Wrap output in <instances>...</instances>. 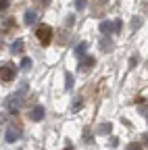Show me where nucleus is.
<instances>
[{
	"label": "nucleus",
	"mask_w": 148,
	"mask_h": 150,
	"mask_svg": "<svg viewBox=\"0 0 148 150\" xmlns=\"http://www.w3.org/2000/svg\"><path fill=\"white\" fill-rule=\"evenodd\" d=\"M92 65H94V59H92V56H81L79 63H77V69H88Z\"/></svg>",
	"instance_id": "7"
},
{
	"label": "nucleus",
	"mask_w": 148,
	"mask_h": 150,
	"mask_svg": "<svg viewBox=\"0 0 148 150\" xmlns=\"http://www.w3.org/2000/svg\"><path fill=\"white\" fill-rule=\"evenodd\" d=\"M31 65H33V63H31V59H29V56H27V59H23V61H21V69H23V71L31 69Z\"/></svg>",
	"instance_id": "15"
},
{
	"label": "nucleus",
	"mask_w": 148,
	"mask_h": 150,
	"mask_svg": "<svg viewBox=\"0 0 148 150\" xmlns=\"http://www.w3.org/2000/svg\"><path fill=\"white\" fill-rule=\"evenodd\" d=\"M65 150H73V148H71V146H67V148H65Z\"/></svg>",
	"instance_id": "25"
},
{
	"label": "nucleus",
	"mask_w": 148,
	"mask_h": 150,
	"mask_svg": "<svg viewBox=\"0 0 148 150\" xmlns=\"http://www.w3.org/2000/svg\"><path fill=\"white\" fill-rule=\"evenodd\" d=\"M140 23H142V19H140V17H134V19H132V29H138Z\"/></svg>",
	"instance_id": "17"
},
{
	"label": "nucleus",
	"mask_w": 148,
	"mask_h": 150,
	"mask_svg": "<svg viewBox=\"0 0 148 150\" xmlns=\"http://www.w3.org/2000/svg\"><path fill=\"white\" fill-rule=\"evenodd\" d=\"M44 115H46L44 106H33V108L29 110V119H31V121H42Z\"/></svg>",
	"instance_id": "4"
},
{
	"label": "nucleus",
	"mask_w": 148,
	"mask_h": 150,
	"mask_svg": "<svg viewBox=\"0 0 148 150\" xmlns=\"http://www.w3.org/2000/svg\"><path fill=\"white\" fill-rule=\"evenodd\" d=\"M84 138H86V144H90V138H92V136H90V129H88V127H86V131H84Z\"/></svg>",
	"instance_id": "22"
},
{
	"label": "nucleus",
	"mask_w": 148,
	"mask_h": 150,
	"mask_svg": "<svg viewBox=\"0 0 148 150\" xmlns=\"http://www.w3.org/2000/svg\"><path fill=\"white\" fill-rule=\"evenodd\" d=\"M75 8L77 11H84L86 8V0H75Z\"/></svg>",
	"instance_id": "18"
},
{
	"label": "nucleus",
	"mask_w": 148,
	"mask_h": 150,
	"mask_svg": "<svg viewBox=\"0 0 148 150\" xmlns=\"http://www.w3.org/2000/svg\"><path fill=\"white\" fill-rule=\"evenodd\" d=\"M23 40H21V38H19V40H15L13 44H11V54H19L21 50H23Z\"/></svg>",
	"instance_id": "9"
},
{
	"label": "nucleus",
	"mask_w": 148,
	"mask_h": 150,
	"mask_svg": "<svg viewBox=\"0 0 148 150\" xmlns=\"http://www.w3.org/2000/svg\"><path fill=\"white\" fill-rule=\"evenodd\" d=\"M17 77V67L15 65H2L0 67V81H13Z\"/></svg>",
	"instance_id": "2"
},
{
	"label": "nucleus",
	"mask_w": 148,
	"mask_h": 150,
	"mask_svg": "<svg viewBox=\"0 0 148 150\" xmlns=\"http://www.w3.org/2000/svg\"><path fill=\"white\" fill-rule=\"evenodd\" d=\"M98 46H100V50H102V52H108L110 48H113V42H110V38H108V35H102V40H100V44H98Z\"/></svg>",
	"instance_id": "8"
},
{
	"label": "nucleus",
	"mask_w": 148,
	"mask_h": 150,
	"mask_svg": "<svg viewBox=\"0 0 148 150\" xmlns=\"http://www.w3.org/2000/svg\"><path fill=\"white\" fill-rule=\"evenodd\" d=\"M138 110H140V115H142V117H146V104H140Z\"/></svg>",
	"instance_id": "21"
},
{
	"label": "nucleus",
	"mask_w": 148,
	"mask_h": 150,
	"mask_svg": "<svg viewBox=\"0 0 148 150\" xmlns=\"http://www.w3.org/2000/svg\"><path fill=\"white\" fill-rule=\"evenodd\" d=\"M123 29V21H121V19H115V21H113V33H119Z\"/></svg>",
	"instance_id": "13"
},
{
	"label": "nucleus",
	"mask_w": 148,
	"mask_h": 150,
	"mask_svg": "<svg viewBox=\"0 0 148 150\" xmlns=\"http://www.w3.org/2000/svg\"><path fill=\"white\" fill-rule=\"evenodd\" d=\"M86 50H88V42H79V44L75 46V56H77V59L86 56Z\"/></svg>",
	"instance_id": "11"
},
{
	"label": "nucleus",
	"mask_w": 148,
	"mask_h": 150,
	"mask_svg": "<svg viewBox=\"0 0 148 150\" xmlns=\"http://www.w3.org/2000/svg\"><path fill=\"white\" fill-rule=\"evenodd\" d=\"M40 2H42V4H50V0H40Z\"/></svg>",
	"instance_id": "24"
},
{
	"label": "nucleus",
	"mask_w": 148,
	"mask_h": 150,
	"mask_svg": "<svg viewBox=\"0 0 148 150\" xmlns=\"http://www.w3.org/2000/svg\"><path fill=\"white\" fill-rule=\"evenodd\" d=\"M21 138V129L17 127V125H11L8 129H6V134H4V140L8 142V144H13V142H17Z\"/></svg>",
	"instance_id": "3"
},
{
	"label": "nucleus",
	"mask_w": 148,
	"mask_h": 150,
	"mask_svg": "<svg viewBox=\"0 0 148 150\" xmlns=\"http://www.w3.org/2000/svg\"><path fill=\"white\" fill-rule=\"evenodd\" d=\"M102 2H104V0H102Z\"/></svg>",
	"instance_id": "26"
},
{
	"label": "nucleus",
	"mask_w": 148,
	"mask_h": 150,
	"mask_svg": "<svg viewBox=\"0 0 148 150\" xmlns=\"http://www.w3.org/2000/svg\"><path fill=\"white\" fill-rule=\"evenodd\" d=\"M73 21H75V17L69 15V17H67V23H69V25H73Z\"/></svg>",
	"instance_id": "23"
},
{
	"label": "nucleus",
	"mask_w": 148,
	"mask_h": 150,
	"mask_svg": "<svg viewBox=\"0 0 148 150\" xmlns=\"http://www.w3.org/2000/svg\"><path fill=\"white\" fill-rule=\"evenodd\" d=\"M117 144H119V140H117V138H108V146H110V148H115Z\"/></svg>",
	"instance_id": "20"
},
{
	"label": "nucleus",
	"mask_w": 148,
	"mask_h": 150,
	"mask_svg": "<svg viewBox=\"0 0 148 150\" xmlns=\"http://www.w3.org/2000/svg\"><path fill=\"white\" fill-rule=\"evenodd\" d=\"M100 33H102V35L113 33V21H102V23H100Z\"/></svg>",
	"instance_id": "10"
},
{
	"label": "nucleus",
	"mask_w": 148,
	"mask_h": 150,
	"mask_svg": "<svg viewBox=\"0 0 148 150\" xmlns=\"http://www.w3.org/2000/svg\"><path fill=\"white\" fill-rule=\"evenodd\" d=\"M81 104H84V100H81V98H79V100H73V104H71V110H73V112L81 110Z\"/></svg>",
	"instance_id": "14"
},
{
	"label": "nucleus",
	"mask_w": 148,
	"mask_h": 150,
	"mask_svg": "<svg viewBox=\"0 0 148 150\" xmlns=\"http://www.w3.org/2000/svg\"><path fill=\"white\" fill-rule=\"evenodd\" d=\"M23 21H25V25H35V23H38V15H35V11H25Z\"/></svg>",
	"instance_id": "6"
},
{
	"label": "nucleus",
	"mask_w": 148,
	"mask_h": 150,
	"mask_svg": "<svg viewBox=\"0 0 148 150\" xmlns=\"http://www.w3.org/2000/svg\"><path fill=\"white\" fill-rule=\"evenodd\" d=\"M65 75H67V79H65V88H67V90H71V88H73V75H71V73H65Z\"/></svg>",
	"instance_id": "16"
},
{
	"label": "nucleus",
	"mask_w": 148,
	"mask_h": 150,
	"mask_svg": "<svg viewBox=\"0 0 148 150\" xmlns=\"http://www.w3.org/2000/svg\"><path fill=\"white\" fill-rule=\"evenodd\" d=\"M110 129H113V125H110V123H102V125L98 127V134L106 136V134H110Z\"/></svg>",
	"instance_id": "12"
},
{
	"label": "nucleus",
	"mask_w": 148,
	"mask_h": 150,
	"mask_svg": "<svg viewBox=\"0 0 148 150\" xmlns=\"http://www.w3.org/2000/svg\"><path fill=\"white\" fill-rule=\"evenodd\" d=\"M35 33H38V38L42 40V44H48L50 38H52V29H50V27H40Z\"/></svg>",
	"instance_id": "5"
},
{
	"label": "nucleus",
	"mask_w": 148,
	"mask_h": 150,
	"mask_svg": "<svg viewBox=\"0 0 148 150\" xmlns=\"http://www.w3.org/2000/svg\"><path fill=\"white\" fill-rule=\"evenodd\" d=\"M127 150H142V144H140V142H134V144L127 146Z\"/></svg>",
	"instance_id": "19"
},
{
	"label": "nucleus",
	"mask_w": 148,
	"mask_h": 150,
	"mask_svg": "<svg viewBox=\"0 0 148 150\" xmlns=\"http://www.w3.org/2000/svg\"><path fill=\"white\" fill-rule=\"evenodd\" d=\"M27 92H29V83H27V81H21L19 90L6 98V108H8V112H17V110L23 106V100H25V94H27Z\"/></svg>",
	"instance_id": "1"
}]
</instances>
